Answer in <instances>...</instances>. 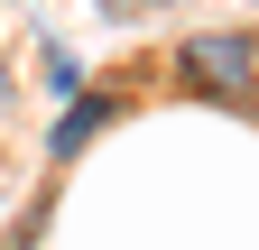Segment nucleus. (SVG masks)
I'll return each instance as SVG.
<instances>
[{
    "label": "nucleus",
    "mask_w": 259,
    "mask_h": 250,
    "mask_svg": "<svg viewBox=\"0 0 259 250\" xmlns=\"http://www.w3.org/2000/svg\"><path fill=\"white\" fill-rule=\"evenodd\" d=\"M176 93L194 102H222V111H259V37L250 28H194L185 47H167Z\"/></svg>",
    "instance_id": "obj_1"
},
{
    "label": "nucleus",
    "mask_w": 259,
    "mask_h": 250,
    "mask_svg": "<svg viewBox=\"0 0 259 250\" xmlns=\"http://www.w3.org/2000/svg\"><path fill=\"white\" fill-rule=\"evenodd\" d=\"M120 111H130V93H120V84H102V93L83 84L74 102H56V120H47V167H74V158H83V148L111 130Z\"/></svg>",
    "instance_id": "obj_2"
},
{
    "label": "nucleus",
    "mask_w": 259,
    "mask_h": 250,
    "mask_svg": "<svg viewBox=\"0 0 259 250\" xmlns=\"http://www.w3.org/2000/svg\"><path fill=\"white\" fill-rule=\"evenodd\" d=\"M47 93H56V102L83 93V56H74V47H47Z\"/></svg>",
    "instance_id": "obj_3"
},
{
    "label": "nucleus",
    "mask_w": 259,
    "mask_h": 250,
    "mask_svg": "<svg viewBox=\"0 0 259 250\" xmlns=\"http://www.w3.org/2000/svg\"><path fill=\"white\" fill-rule=\"evenodd\" d=\"M93 10H102V19H120V28H130V19H148L157 0H93Z\"/></svg>",
    "instance_id": "obj_4"
},
{
    "label": "nucleus",
    "mask_w": 259,
    "mask_h": 250,
    "mask_svg": "<svg viewBox=\"0 0 259 250\" xmlns=\"http://www.w3.org/2000/svg\"><path fill=\"white\" fill-rule=\"evenodd\" d=\"M0 102H10V74H0Z\"/></svg>",
    "instance_id": "obj_5"
},
{
    "label": "nucleus",
    "mask_w": 259,
    "mask_h": 250,
    "mask_svg": "<svg viewBox=\"0 0 259 250\" xmlns=\"http://www.w3.org/2000/svg\"><path fill=\"white\" fill-rule=\"evenodd\" d=\"M157 10H185V0H157Z\"/></svg>",
    "instance_id": "obj_6"
},
{
    "label": "nucleus",
    "mask_w": 259,
    "mask_h": 250,
    "mask_svg": "<svg viewBox=\"0 0 259 250\" xmlns=\"http://www.w3.org/2000/svg\"><path fill=\"white\" fill-rule=\"evenodd\" d=\"M0 250H19V241H10V232H0Z\"/></svg>",
    "instance_id": "obj_7"
}]
</instances>
